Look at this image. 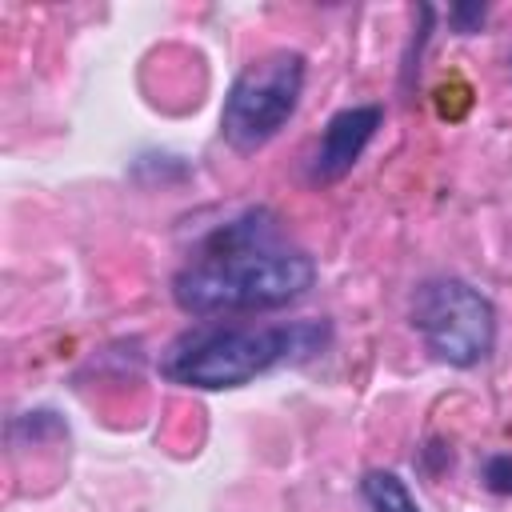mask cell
I'll return each mask as SVG.
<instances>
[{
	"label": "cell",
	"mask_w": 512,
	"mask_h": 512,
	"mask_svg": "<svg viewBox=\"0 0 512 512\" xmlns=\"http://www.w3.org/2000/svg\"><path fill=\"white\" fill-rule=\"evenodd\" d=\"M332 344L328 320H280V324H204L176 336L160 356V376L196 388L224 392L244 388L256 376L320 356Z\"/></svg>",
	"instance_id": "2"
},
{
	"label": "cell",
	"mask_w": 512,
	"mask_h": 512,
	"mask_svg": "<svg viewBox=\"0 0 512 512\" xmlns=\"http://www.w3.org/2000/svg\"><path fill=\"white\" fill-rule=\"evenodd\" d=\"M384 120V108L380 104H352V108H340L320 140H316V152L308 160V180L312 184H336L340 176H348L356 168V160L364 156V148L372 144L376 128Z\"/></svg>",
	"instance_id": "5"
},
{
	"label": "cell",
	"mask_w": 512,
	"mask_h": 512,
	"mask_svg": "<svg viewBox=\"0 0 512 512\" xmlns=\"http://www.w3.org/2000/svg\"><path fill=\"white\" fill-rule=\"evenodd\" d=\"M360 496H364L368 512H420V504H416V496L408 492V484H404L396 472H388V468L364 472Z\"/></svg>",
	"instance_id": "6"
},
{
	"label": "cell",
	"mask_w": 512,
	"mask_h": 512,
	"mask_svg": "<svg viewBox=\"0 0 512 512\" xmlns=\"http://www.w3.org/2000/svg\"><path fill=\"white\" fill-rule=\"evenodd\" d=\"M316 284V264L308 252L288 248L276 220L252 208L220 224L200 252L172 276V300L188 316L224 312H268L296 304Z\"/></svg>",
	"instance_id": "1"
},
{
	"label": "cell",
	"mask_w": 512,
	"mask_h": 512,
	"mask_svg": "<svg viewBox=\"0 0 512 512\" xmlns=\"http://www.w3.org/2000/svg\"><path fill=\"white\" fill-rule=\"evenodd\" d=\"M308 64L296 48L264 52L260 60L244 64L220 104V136L232 152H260L280 128L296 116L304 96Z\"/></svg>",
	"instance_id": "3"
},
{
	"label": "cell",
	"mask_w": 512,
	"mask_h": 512,
	"mask_svg": "<svg viewBox=\"0 0 512 512\" xmlns=\"http://www.w3.org/2000/svg\"><path fill=\"white\" fill-rule=\"evenodd\" d=\"M408 324L424 340V348L440 364H452V368H472L488 360L496 344L492 300L460 276L420 280L408 300Z\"/></svg>",
	"instance_id": "4"
},
{
	"label": "cell",
	"mask_w": 512,
	"mask_h": 512,
	"mask_svg": "<svg viewBox=\"0 0 512 512\" xmlns=\"http://www.w3.org/2000/svg\"><path fill=\"white\" fill-rule=\"evenodd\" d=\"M484 488H492L500 496H512V456H492L484 464Z\"/></svg>",
	"instance_id": "8"
},
{
	"label": "cell",
	"mask_w": 512,
	"mask_h": 512,
	"mask_svg": "<svg viewBox=\"0 0 512 512\" xmlns=\"http://www.w3.org/2000/svg\"><path fill=\"white\" fill-rule=\"evenodd\" d=\"M448 20H452V28H456L460 36H472V32H480V24L488 20V8H484V4H452V8H448Z\"/></svg>",
	"instance_id": "7"
}]
</instances>
